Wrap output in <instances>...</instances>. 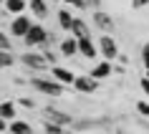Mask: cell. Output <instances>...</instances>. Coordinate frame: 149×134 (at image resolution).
<instances>
[{"mask_svg": "<svg viewBox=\"0 0 149 134\" xmlns=\"http://www.w3.org/2000/svg\"><path fill=\"white\" fill-rule=\"evenodd\" d=\"M31 89L33 91H38V94H46V96H63V89H66V84H61V81H56L53 76L51 79H46V76H33L31 81Z\"/></svg>", "mask_w": 149, "mask_h": 134, "instance_id": "cell-1", "label": "cell"}, {"mask_svg": "<svg viewBox=\"0 0 149 134\" xmlns=\"http://www.w3.org/2000/svg\"><path fill=\"white\" fill-rule=\"evenodd\" d=\"M23 43H25V48H43V46L56 43V36H51V33H48L40 23H33V28L25 33Z\"/></svg>", "mask_w": 149, "mask_h": 134, "instance_id": "cell-2", "label": "cell"}, {"mask_svg": "<svg viewBox=\"0 0 149 134\" xmlns=\"http://www.w3.org/2000/svg\"><path fill=\"white\" fill-rule=\"evenodd\" d=\"M31 28H33V18L28 15V13H18V15L10 18V23H8L10 36H13V38H20V40L25 38V33L31 31Z\"/></svg>", "mask_w": 149, "mask_h": 134, "instance_id": "cell-3", "label": "cell"}, {"mask_svg": "<svg viewBox=\"0 0 149 134\" xmlns=\"http://www.w3.org/2000/svg\"><path fill=\"white\" fill-rule=\"evenodd\" d=\"M99 53L106 61H116L119 58V46H116V40H114L111 33H104L101 38H99Z\"/></svg>", "mask_w": 149, "mask_h": 134, "instance_id": "cell-4", "label": "cell"}, {"mask_svg": "<svg viewBox=\"0 0 149 134\" xmlns=\"http://www.w3.org/2000/svg\"><path fill=\"white\" fill-rule=\"evenodd\" d=\"M20 63H23L25 68H33V71H46V68H51L46 53H33V51L20 56Z\"/></svg>", "mask_w": 149, "mask_h": 134, "instance_id": "cell-5", "label": "cell"}, {"mask_svg": "<svg viewBox=\"0 0 149 134\" xmlns=\"http://www.w3.org/2000/svg\"><path fill=\"white\" fill-rule=\"evenodd\" d=\"M73 89H76L79 94H96V89H99V79H94L91 73H79L76 81H73Z\"/></svg>", "mask_w": 149, "mask_h": 134, "instance_id": "cell-6", "label": "cell"}, {"mask_svg": "<svg viewBox=\"0 0 149 134\" xmlns=\"http://www.w3.org/2000/svg\"><path fill=\"white\" fill-rule=\"evenodd\" d=\"M79 56H84V58H88V61H94L99 53V40H94L91 36H84V38H79Z\"/></svg>", "mask_w": 149, "mask_h": 134, "instance_id": "cell-7", "label": "cell"}, {"mask_svg": "<svg viewBox=\"0 0 149 134\" xmlns=\"http://www.w3.org/2000/svg\"><path fill=\"white\" fill-rule=\"evenodd\" d=\"M91 15H94V25H96V28H99L101 33H111V31H114V18H111L106 10L96 8Z\"/></svg>", "mask_w": 149, "mask_h": 134, "instance_id": "cell-8", "label": "cell"}, {"mask_svg": "<svg viewBox=\"0 0 149 134\" xmlns=\"http://www.w3.org/2000/svg\"><path fill=\"white\" fill-rule=\"evenodd\" d=\"M51 76H53L56 81H61V84H66V86H73V81H76V76H73V71L71 68H66V66H51Z\"/></svg>", "mask_w": 149, "mask_h": 134, "instance_id": "cell-9", "label": "cell"}, {"mask_svg": "<svg viewBox=\"0 0 149 134\" xmlns=\"http://www.w3.org/2000/svg\"><path fill=\"white\" fill-rule=\"evenodd\" d=\"M91 76H94V79H99V81H104V79H109L111 73H114V61H106V58H104V61H99V63H94V68H91Z\"/></svg>", "mask_w": 149, "mask_h": 134, "instance_id": "cell-10", "label": "cell"}, {"mask_svg": "<svg viewBox=\"0 0 149 134\" xmlns=\"http://www.w3.org/2000/svg\"><path fill=\"white\" fill-rule=\"evenodd\" d=\"M28 10V0H3V18L8 15H18Z\"/></svg>", "mask_w": 149, "mask_h": 134, "instance_id": "cell-11", "label": "cell"}, {"mask_svg": "<svg viewBox=\"0 0 149 134\" xmlns=\"http://www.w3.org/2000/svg\"><path fill=\"white\" fill-rule=\"evenodd\" d=\"M43 117L53 119V121H58V124H63V126L73 124V117H71V114H66V111H61V109H53V106H46V109H43Z\"/></svg>", "mask_w": 149, "mask_h": 134, "instance_id": "cell-12", "label": "cell"}, {"mask_svg": "<svg viewBox=\"0 0 149 134\" xmlns=\"http://www.w3.org/2000/svg\"><path fill=\"white\" fill-rule=\"evenodd\" d=\"M58 51H61V56H66V58H73V56L79 53V38H76V36L63 38L61 43H58Z\"/></svg>", "mask_w": 149, "mask_h": 134, "instance_id": "cell-13", "label": "cell"}, {"mask_svg": "<svg viewBox=\"0 0 149 134\" xmlns=\"http://www.w3.org/2000/svg\"><path fill=\"white\" fill-rule=\"evenodd\" d=\"M28 10H31L36 18H48V3L46 0H28Z\"/></svg>", "mask_w": 149, "mask_h": 134, "instance_id": "cell-14", "label": "cell"}, {"mask_svg": "<svg viewBox=\"0 0 149 134\" xmlns=\"http://www.w3.org/2000/svg\"><path fill=\"white\" fill-rule=\"evenodd\" d=\"M71 36L76 38H84V36H91V28L84 18H73V25H71Z\"/></svg>", "mask_w": 149, "mask_h": 134, "instance_id": "cell-15", "label": "cell"}, {"mask_svg": "<svg viewBox=\"0 0 149 134\" xmlns=\"http://www.w3.org/2000/svg\"><path fill=\"white\" fill-rule=\"evenodd\" d=\"M0 117H3V119H8V121H13V119L18 117V106H15V101L5 99V101L0 104Z\"/></svg>", "mask_w": 149, "mask_h": 134, "instance_id": "cell-16", "label": "cell"}, {"mask_svg": "<svg viewBox=\"0 0 149 134\" xmlns=\"http://www.w3.org/2000/svg\"><path fill=\"white\" fill-rule=\"evenodd\" d=\"M56 18H58V25H61L63 31L71 33V25H73V13H71L68 8H61L58 13H56Z\"/></svg>", "mask_w": 149, "mask_h": 134, "instance_id": "cell-17", "label": "cell"}, {"mask_svg": "<svg viewBox=\"0 0 149 134\" xmlns=\"http://www.w3.org/2000/svg\"><path fill=\"white\" fill-rule=\"evenodd\" d=\"M40 129H43L46 134H63V132H66V126H63V124H58V121H53V119H48V117L40 121Z\"/></svg>", "mask_w": 149, "mask_h": 134, "instance_id": "cell-18", "label": "cell"}, {"mask_svg": "<svg viewBox=\"0 0 149 134\" xmlns=\"http://www.w3.org/2000/svg\"><path fill=\"white\" fill-rule=\"evenodd\" d=\"M8 132H10V134H33V124H28V121H20V119H13Z\"/></svg>", "mask_w": 149, "mask_h": 134, "instance_id": "cell-19", "label": "cell"}, {"mask_svg": "<svg viewBox=\"0 0 149 134\" xmlns=\"http://www.w3.org/2000/svg\"><path fill=\"white\" fill-rule=\"evenodd\" d=\"M0 66H3V68H13V66H15L13 51H0Z\"/></svg>", "mask_w": 149, "mask_h": 134, "instance_id": "cell-20", "label": "cell"}, {"mask_svg": "<svg viewBox=\"0 0 149 134\" xmlns=\"http://www.w3.org/2000/svg\"><path fill=\"white\" fill-rule=\"evenodd\" d=\"M0 51H13V40H10V31L0 33Z\"/></svg>", "mask_w": 149, "mask_h": 134, "instance_id": "cell-21", "label": "cell"}, {"mask_svg": "<svg viewBox=\"0 0 149 134\" xmlns=\"http://www.w3.org/2000/svg\"><path fill=\"white\" fill-rule=\"evenodd\" d=\"M66 5H73L76 10H84V8H88V0H63Z\"/></svg>", "mask_w": 149, "mask_h": 134, "instance_id": "cell-22", "label": "cell"}, {"mask_svg": "<svg viewBox=\"0 0 149 134\" xmlns=\"http://www.w3.org/2000/svg\"><path fill=\"white\" fill-rule=\"evenodd\" d=\"M141 63H144V68L149 71V43L141 46Z\"/></svg>", "mask_w": 149, "mask_h": 134, "instance_id": "cell-23", "label": "cell"}, {"mask_svg": "<svg viewBox=\"0 0 149 134\" xmlns=\"http://www.w3.org/2000/svg\"><path fill=\"white\" fill-rule=\"evenodd\" d=\"M136 111L141 117H149V101H136Z\"/></svg>", "mask_w": 149, "mask_h": 134, "instance_id": "cell-24", "label": "cell"}, {"mask_svg": "<svg viewBox=\"0 0 149 134\" xmlns=\"http://www.w3.org/2000/svg\"><path fill=\"white\" fill-rule=\"evenodd\" d=\"M18 104H20V106H25V109H36V101H33V99H28V96L18 99Z\"/></svg>", "mask_w": 149, "mask_h": 134, "instance_id": "cell-25", "label": "cell"}, {"mask_svg": "<svg viewBox=\"0 0 149 134\" xmlns=\"http://www.w3.org/2000/svg\"><path fill=\"white\" fill-rule=\"evenodd\" d=\"M43 53H46V58H48V63H51V66H56V63H58V53H53V51H43Z\"/></svg>", "mask_w": 149, "mask_h": 134, "instance_id": "cell-26", "label": "cell"}, {"mask_svg": "<svg viewBox=\"0 0 149 134\" xmlns=\"http://www.w3.org/2000/svg\"><path fill=\"white\" fill-rule=\"evenodd\" d=\"M147 5H149V0H132V8H136V10H139V8H147Z\"/></svg>", "mask_w": 149, "mask_h": 134, "instance_id": "cell-27", "label": "cell"}, {"mask_svg": "<svg viewBox=\"0 0 149 134\" xmlns=\"http://www.w3.org/2000/svg\"><path fill=\"white\" fill-rule=\"evenodd\" d=\"M144 76H147V79H149V71H147V73H144Z\"/></svg>", "mask_w": 149, "mask_h": 134, "instance_id": "cell-28", "label": "cell"}]
</instances>
